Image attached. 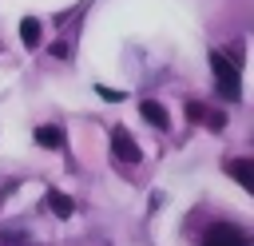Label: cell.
Returning <instances> with one entry per match:
<instances>
[{"label": "cell", "instance_id": "obj_1", "mask_svg": "<svg viewBox=\"0 0 254 246\" xmlns=\"http://www.w3.org/2000/svg\"><path fill=\"white\" fill-rule=\"evenodd\" d=\"M210 71H214L218 95L234 103V99L242 95V75H238V60H230L226 52H210Z\"/></svg>", "mask_w": 254, "mask_h": 246}, {"label": "cell", "instance_id": "obj_2", "mask_svg": "<svg viewBox=\"0 0 254 246\" xmlns=\"http://www.w3.org/2000/svg\"><path fill=\"white\" fill-rule=\"evenodd\" d=\"M198 246H254V242L238 222H214V226H206Z\"/></svg>", "mask_w": 254, "mask_h": 246}, {"label": "cell", "instance_id": "obj_3", "mask_svg": "<svg viewBox=\"0 0 254 246\" xmlns=\"http://www.w3.org/2000/svg\"><path fill=\"white\" fill-rule=\"evenodd\" d=\"M111 151H115V159H119V163H139V159H143L139 143H135L123 127H115V131H111Z\"/></svg>", "mask_w": 254, "mask_h": 246}, {"label": "cell", "instance_id": "obj_4", "mask_svg": "<svg viewBox=\"0 0 254 246\" xmlns=\"http://www.w3.org/2000/svg\"><path fill=\"white\" fill-rule=\"evenodd\" d=\"M187 119H202L210 131H222V127H226V115H218V111H206L202 103H187Z\"/></svg>", "mask_w": 254, "mask_h": 246}, {"label": "cell", "instance_id": "obj_5", "mask_svg": "<svg viewBox=\"0 0 254 246\" xmlns=\"http://www.w3.org/2000/svg\"><path fill=\"white\" fill-rule=\"evenodd\" d=\"M226 171L238 179L242 190H254V163H250V159H234V163H226Z\"/></svg>", "mask_w": 254, "mask_h": 246}, {"label": "cell", "instance_id": "obj_6", "mask_svg": "<svg viewBox=\"0 0 254 246\" xmlns=\"http://www.w3.org/2000/svg\"><path fill=\"white\" fill-rule=\"evenodd\" d=\"M139 111H143V119H147V123H155L159 131H167V127H171V115H167V107H163V103L147 99V103H143Z\"/></svg>", "mask_w": 254, "mask_h": 246}, {"label": "cell", "instance_id": "obj_7", "mask_svg": "<svg viewBox=\"0 0 254 246\" xmlns=\"http://www.w3.org/2000/svg\"><path fill=\"white\" fill-rule=\"evenodd\" d=\"M40 36H44V32H40V20H32V16L20 20V40H24V48H36Z\"/></svg>", "mask_w": 254, "mask_h": 246}, {"label": "cell", "instance_id": "obj_8", "mask_svg": "<svg viewBox=\"0 0 254 246\" xmlns=\"http://www.w3.org/2000/svg\"><path fill=\"white\" fill-rule=\"evenodd\" d=\"M36 143H40V147H64V131L48 123V127H40V131H36Z\"/></svg>", "mask_w": 254, "mask_h": 246}, {"label": "cell", "instance_id": "obj_9", "mask_svg": "<svg viewBox=\"0 0 254 246\" xmlns=\"http://www.w3.org/2000/svg\"><path fill=\"white\" fill-rule=\"evenodd\" d=\"M48 206H52V210H56L60 218H67V214L75 210V202H71L67 194H60V190H48Z\"/></svg>", "mask_w": 254, "mask_h": 246}, {"label": "cell", "instance_id": "obj_10", "mask_svg": "<svg viewBox=\"0 0 254 246\" xmlns=\"http://www.w3.org/2000/svg\"><path fill=\"white\" fill-rule=\"evenodd\" d=\"M95 91H99V95H103L107 103H115V99H123V91H115V87H95Z\"/></svg>", "mask_w": 254, "mask_h": 246}, {"label": "cell", "instance_id": "obj_11", "mask_svg": "<svg viewBox=\"0 0 254 246\" xmlns=\"http://www.w3.org/2000/svg\"><path fill=\"white\" fill-rule=\"evenodd\" d=\"M52 56H56V60H64V56H67V44H64V40H60V44H52Z\"/></svg>", "mask_w": 254, "mask_h": 246}]
</instances>
